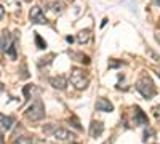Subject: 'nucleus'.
Segmentation results:
<instances>
[{"label": "nucleus", "mask_w": 160, "mask_h": 144, "mask_svg": "<svg viewBox=\"0 0 160 144\" xmlns=\"http://www.w3.org/2000/svg\"><path fill=\"white\" fill-rule=\"evenodd\" d=\"M136 90L146 98V99H152L157 93V88L152 82V78L149 75H142L139 80L136 82Z\"/></svg>", "instance_id": "f257e3e1"}, {"label": "nucleus", "mask_w": 160, "mask_h": 144, "mask_svg": "<svg viewBox=\"0 0 160 144\" xmlns=\"http://www.w3.org/2000/svg\"><path fill=\"white\" fill-rule=\"evenodd\" d=\"M24 114H26V119H29L31 122H38V120H42L43 117H45V106H43V102L40 101V99L34 101Z\"/></svg>", "instance_id": "f03ea898"}, {"label": "nucleus", "mask_w": 160, "mask_h": 144, "mask_svg": "<svg viewBox=\"0 0 160 144\" xmlns=\"http://www.w3.org/2000/svg\"><path fill=\"white\" fill-rule=\"evenodd\" d=\"M71 83L77 88V90H85L90 83V77L87 75L85 71L78 69V67H74L71 71Z\"/></svg>", "instance_id": "7ed1b4c3"}, {"label": "nucleus", "mask_w": 160, "mask_h": 144, "mask_svg": "<svg viewBox=\"0 0 160 144\" xmlns=\"http://www.w3.org/2000/svg\"><path fill=\"white\" fill-rule=\"evenodd\" d=\"M29 18H31V21H32L34 24H47V22H48L40 7H32V8H31Z\"/></svg>", "instance_id": "20e7f679"}, {"label": "nucleus", "mask_w": 160, "mask_h": 144, "mask_svg": "<svg viewBox=\"0 0 160 144\" xmlns=\"http://www.w3.org/2000/svg\"><path fill=\"white\" fill-rule=\"evenodd\" d=\"M51 135L55 136L56 139H59V141H71L72 136H74L69 130H66L62 127H55V130L51 132Z\"/></svg>", "instance_id": "39448f33"}, {"label": "nucleus", "mask_w": 160, "mask_h": 144, "mask_svg": "<svg viewBox=\"0 0 160 144\" xmlns=\"http://www.w3.org/2000/svg\"><path fill=\"white\" fill-rule=\"evenodd\" d=\"M13 45V40H11V34L5 29L3 32H2V35H0V48H2V51L3 53H7L8 51V48Z\"/></svg>", "instance_id": "423d86ee"}, {"label": "nucleus", "mask_w": 160, "mask_h": 144, "mask_svg": "<svg viewBox=\"0 0 160 144\" xmlns=\"http://www.w3.org/2000/svg\"><path fill=\"white\" fill-rule=\"evenodd\" d=\"M95 107H96V111H101V112H112L114 111L112 102L109 99H106V98H99L95 104Z\"/></svg>", "instance_id": "0eeeda50"}, {"label": "nucleus", "mask_w": 160, "mask_h": 144, "mask_svg": "<svg viewBox=\"0 0 160 144\" xmlns=\"http://www.w3.org/2000/svg\"><path fill=\"white\" fill-rule=\"evenodd\" d=\"M50 83L56 90H66V87H68V78H66L64 75H56V77L50 78Z\"/></svg>", "instance_id": "6e6552de"}, {"label": "nucleus", "mask_w": 160, "mask_h": 144, "mask_svg": "<svg viewBox=\"0 0 160 144\" xmlns=\"http://www.w3.org/2000/svg\"><path fill=\"white\" fill-rule=\"evenodd\" d=\"M104 132V125L102 122H98V120H93L91 125H90V136L91 138H99Z\"/></svg>", "instance_id": "1a4fd4ad"}, {"label": "nucleus", "mask_w": 160, "mask_h": 144, "mask_svg": "<svg viewBox=\"0 0 160 144\" xmlns=\"http://www.w3.org/2000/svg\"><path fill=\"white\" fill-rule=\"evenodd\" d=\"M135 123H138V125H148L149 123L148 115H146L139 107H135Z\"/></svg>", "instance_id": "9d476101"}, {"label": "nucleus", "mask_w": 160, "mask_h": 144, "mask_svg": "<svg viewBox=\"0 0 160 144\" xmlns=\"http://www.w3.org/2000/svg\"><path fill=\"white\" fill-rule=\"evenodd\" d=\"M91 38V31L90 29H85V31H80L78 35H77V40L78 43H88Z\"/></svg>", "instance_id": "9b49d317"}, {"label": "nucleus", "mask_w": 160, "mask_h": 144, "mask_svg": "<svg viewBox=\"0 0 160 144\" xmlns=\"http://www.w3.org/2000/svg\"><path fill=\"white\" fill-rule=\"evenodd\" d=\"M69 56H71V58H78L77 61H82V62H85V64H88V62H90V58H88V56H85V55H82V53H75V51H69Z\"/></svg>", "instance_id": "f8f14e48"}, {"label": "nucleus", "mask_w": 160, "mask_h": 144, "mask_svg": "<svg viewBox=\"0 0 160 144\" xmlns=\"http://www.w3.org/2000/svg\"><path fill=\"white\" fill-rule=\"evenodd\" d=\"M32 142H34V139L31 136H19L13 141V144H32Z\"/></svg>", "instance_id": "ddd939ff"}, {"label": "nucleus", "mask_w": 160, "mask_h": 144, "mask_svg": "<svg viewBox=\"0 0 160 144\" xmlns=\"http://www.w3.org/2000/svg\"><path fill=\"white\" fill-rule=\"evenodd\" d=\"M13 117H2V127H3V130H10L11 127H13Z\"/></svg>", "instance_id": "4468645a"}, {"label": "nucleus", "mask_w": 160, "mask_h": 144, "mask_svg": "<svg viewBox=\"0 0 160 144\" xmlns=\"http://www.w3.org/2000/svg\"><path fill=\"white\" fill-rule=\"evenodd\" d=\"M35 43H37V47H38L40 50H43V48H47V42H45L43 38L40 37V34H37V32H35Z\"/></svg>", "instance_id": "2eb2a0df"}, {"label": "nucleus", "mask_w": 160, "mask_h": 144, "mask_svg": "<svg viewBox=\"0 0 160 144\" xmlns=\"http://www.w3.org/2000/svg\"><path fill=\"white\" fill-rule=\"evenodd\" d=\"M50 8H51L53 11L61 13V11H62V8H64V3H62V2H53V3H50Z\"/></svg>", "instance_id": "dca6fc26"}, {"label": "nucleus", "mask_w": 160, "mask_h": 144, "mask_svg": "<svg viewBox=\"0 0 160 144\" xmlns=\"http://www.w3.org/2000/svg\"><path fill=\"white\" fill-rule=\"evenodd\" d=\"M146 53H148V55H149V56H151V58H152L154 61H160V56H158V55L155 53V51H154V50H151V48H148V50H146Z\"/></svg>", "instance_id": "f3484780"}, {"label": "nucleus", "mask_w": 160, "mask_h": 144, "mask_svg": "<svg viewBox=\"0 0 160 144\" xmlns=\"http://www.w3.org/2000/svg\"><path fill=\"white\" fill-rule=\"evenodd\" d=\"M154 115L157 117V120L160 122V106H155L154 107Z\"/></svg>", "instance_id": "a211bd4d"}, {"label": "nucleus", "mask_w": 160, "mask_h": 144, "mask_svg": "<svg viewBox=\"0 0 160 144\" xmlns=\"http://www.w3.org/2000/svg\"><path fill=\"white\" fill-rule=\"evenodd\" d=\"M72 125H74V127H75V128L78 130V132H80V130H82V127H80V125H78V120L75 119V117H74V119H72Z\"/></svg>", "instance_id": "6ab92c4d"}, {"label": "nucleus", "mask_w": 160, "mask_h": 144, "mask_svg": "<svg viewBox=\"0 0 160 144\" xmlns=\"http://www.w3.org/2000/svg\"><path fill=\"white\" fill-rule=\"evenodd\" d=\"M122 62H115V61H111L109 62V67H117V66H120Z\"/></svg>", "instance_id": "aec40b11"}, {"label": "nucleus", "mask_w": 160, "mask_h": 144, "mask_svg": "<svg viewBox=\"0 0 160 144\" xmlns=\"http://www.w3.org/2000/svg\"><path fill=\"white\" fill-rule=\"evenodd\" d=\"M3 16H5V8H3L2 5H0V19H2Z\"/></svg>", "instance_id": "412c9836"}, {"label": "nucleus", "mask_w": 160, "mask_h": 144, "mask_svg": "<svg viewBox=\"0 0 160 144\" xmlns=\"http://www.w3.org/2000/svg\"><path fill=\"white\" fill-rule=\"evenodd\" d=\"M152 3H154L155 7H160V0H152Z\"/></svg>", "instance_id": "4be33fe9"}, {"label": "nucleus", "mask_w": 160, "mask_h": 144, "mask_svg": "<svg viewBox=\"0 0 160 144\" xmlns=\"http://www.w3.org/2000/svg\"><path fill=\"white\" fill-rule=\"evenodd\" d=\"M66 40H68L69 43H72L74 42V37H66Z\"/></svg>", "instance_id": "5701e85b"}, {"label": "nucleus", "mask_w": 160, "mask_h": 144, "mask_svg": "<svg viewBox=\"0 0 160 144\" xmlns=\"http://www.w3.org/2000/svg\"><path fill=\"white\" fill-rule=\"evenodd\" d=\"M155 38H157V42H160V35H158V34L155 35Z\"/></svg>", "instance_id": "b1692460"}, {"label": "nucleus", "mask_w": 160, "mask_h": 144, "mask_svg": "<svg viewBox=\"0 0 160 144\" xmlns=\"http://www.w3.org/2000/svg\"><path fill=\"white\" fill-rule=\"evenodd\" d=\"M3 90V83H0V91H2Z\"/></svg>", "instance_id": "393cba45"}, {"label": "nucleus", "mask_w": 160, "mask_h": 144, "mask_svg": "<svg viewBox=\"0 0 160 144\" xmlns=\"http://www.w3.org/2000/svg\"><path fill=\"white\" fill-rule=\"evenodd\" d=\"M155 72H157V75H158V77H160V69H157V71H155Z\"/></svg>", "instance_id": "a878e982"}, {"label": "nucleus", "mask_w": 160, "mask_h": 144, "mask_svg": "<svg viewBox=\"0 0 160 144\" xmlns=\"http://www.w3.org/2000/svg\"><path fill=\"white\" fill-rule=\"evenodd\" d=\"M26 2H32V0H26Z\"/></svg>", "instance_id": "bb28decb"}, {"label": "nucleus", "mask_w": 160, "mask_h": 144, "mask_svg": "<svg viewBox=\"0 0 160 144\" xmlns=\"http://www.w3.org/2000/svg\"><path fill=\"white\" fill-rule=\"evenodd\" d=\"M71 2H72V0H71Z\"/></svg>", "instance_id": "cd10ccee"}]
</instances>
